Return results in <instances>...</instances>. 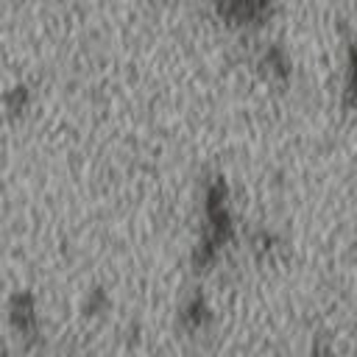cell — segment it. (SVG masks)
I'll return each instance as SVG.
<instances>
[{
  "instance_id": "cell-1",
  "label": "cell",
  "mask_w": 357,
  "mask_h": 357,
  "mask_svg": "<svg viewBox=\"0 0 357 357\" xmlns=\"http://www.w3.org/2000/svg\"><path fill=\"white\" fill-rule=\"evenodd\" d=\"M8 321L20 335L36 332V304L31 293H17L8 301Z\"/></svg>"
},
{
  "instance_id": "cell-2",
  "label": "cell",
  "mask_w": 357,
  "mask_h": 357,
  "mask_svg": "<svg viewBox=\"0 0 357 357\" xmlns=\"http://www.w3.org/2000/svg\"><path fill=\"white\" fill-rule=\"evenodd\" d=\"M181 321H184V326H190V329H201V326H206V321H209V307H206V301H204L201 296H195V298L184 307Z\"/></svg>"
},
{
  "instance_id": "cell-3",
  "label": "cell",
  "mask_w": 357,
  "mask_h": 357,
  "mask_svg": "<svg viewBox=\"0 0 357 357\" xmlns=\"http://www.w3.org/2000/svg\"><path fill=\"white\" fill-rule=\"evenodd\" d=\"M262 67H265V73L273 75V78H287V73H290L287 59H284V53H282L279 47H268V50H265Z\"/></svg>"
},
{
  "instance_id": "cell-4",
  "label": "cell",
  "mask_w": 357,
  "mask_h": 357,
  "mask_svg": "<svg viewBox=\"0 0 357 357\" xmlns=\"http://www.w3.org/2000/svg\"><path fill=\"white\" fill-rule=\"evenodd\" d=\"M346 103L357 106V42L351 45L349 56V73H346Z\"/></svg>"
},
{
  "instance_id": "cell-5",
  "label": "cell",
  "mask_w": 357,
  "mask_h": 357,
  "mask_svg": "<svg viewBox=\"0 0 357 357\" xmlns=\"http://www.w3.org/2000/svg\"><path fill=\"white\" fill-rule=\"evenodd\" d=\"M28 86H14L11 92H6V98H3V103H6V109L11 112V114H20L25 106H28Z\"/></svg>"
}]
</instances>
